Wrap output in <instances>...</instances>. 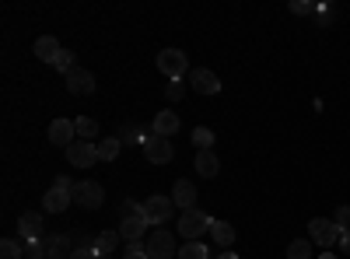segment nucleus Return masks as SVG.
<instances>
[{"label":"nucleus","mask_w":350,"mask_h":259,"mask_svg":"<svg viewBox=\"0 0 350 259\" xmlns=\"http://www.w3.org/2000/svg\"><path fill=\"white\" fill-rule=\"evenodd\" d=\"M308 238H312L315 245H323V249H333V245L343 238V232L336 228L333 217H312V221H308Z\"/></svg>","instance_id":"1"},{"label":"nucleus","mask_w":350,"mask_h":259,"mask_svg":"<svg viewBox=\"0 0 350 259\" xmlns=\"http://www.w3.org/2000/svg\"><path fill=\"white\" fill-rule=\"evenodd\" d=\"M211 224H214L211 214H203V210H183V217H179V235H183L186 242H200L203 232H211Z\"/></svg>","instance_id":"2"},{"label":"nucleus","mask_w":350,"mask_h":259,"mask_svg":"<svg viewBox=\"0 0 350 259\" xmlns=\"http://www.w3.org/2000/svg\"><path fill=\"white\" fill-rule=\"evenodd\" d=\"M158 70L168 77V81H183L186 70H189V60L183 49H161L158 53Z\"/></svg>","instance_id":"3"},{"label":"nucleus","mask_w":350,"mask_h":259,"mask_svg":"<svg viewBox=\"0 0 350 259\" xmlns=\"http://www.w3.org/2000/svg\"><path fill=\"white\" fill-rule=\"evenodd\" d=\"M144 249H148L151 259H175V256H179L172 232H165V228H158V232H151L148 238H144Z\"/></svg>","instance_id":"4"},{"label":"nucleus","mask_w":350,"mask_h":259,"mask_svg":"<svg viewBox=\"0 0 350 259\" xmlns=\"http://www.w3.org/2000/svg\"><path fill=\"white\" fill-rule=\"evenodd\" d=\"M172 214H175L172 196H148L144 200V221L148 224H165Z\"/></svg>","instance_id":"5"},{"label":"nucleus","mask_w":350,"mask_h":259,"mask_svg":"<svg viewBox=\"0 0 350 259\" xmlns=\"http://www.w3.org/2000/svg\"><path fill=\"white\" fill-rule=\"evenodd\" d=\"M67 161H70L74 168H92V165L98 161V144H92V140H74L70 148H67Z\"/></svg>","instance_id":"6"},{"label":"nucleus","mask_w":350,"mask_h":259,"mask_svg":"<svg viewBox=\"0 0 350 259\" xmlns=\"http://www.w3.org/2000/svg\"><path fill=\"white\" fill-rule=\"evenodd\" d=\"M74 200H77V207H84V210H98L105 204V189L95 179H88V182H77Z\"/></svg>","instance_id":"7"},{"label":"nucleus","mask_w":350,"mask_h":259,"mask_svg":"<svg viewBox=\"0 0 350 259\" xmlns=\"http://www.w3.org/2000/svg\"><path fill=\"white\" fill-rule=\"evenodd\" d=\"M189 88L200 92V95H217V92H221V81H217L214 70L196 67V70H189Z\"/></svg>","instance_id":"8"},{"label":"nucleus","mask_w":350,"mask_h":259,"mask_svg":"<svg viewBox=\"0 0 350 259\" xmlns=\"http://www.w3.org/2000/svg\"><path fill=\"white\" fill-rule=\"evenodd\" d=\"M172 154H175V151H172V140H168V137H158V133H154L148 144H144V158H148L151 165H168Z\"/></svg>","instance_id":"9"},{"label":"nucleus","mask_w":350,"mask_h":259,"mask_svg":"<svg viewBox=\"0 0 350 259\" xmlns=\"http://www.w3.org/2000/svg\"><path fill=\"white\" fill-rule=\"evenodd\" d=\"M18 238H21V242L42 238V214H39V210H25V214L18 217Z\"/></svg>","instance_id":"10"},{"label":"nucleus","mask_w":350,"mask_h":259,"mask_svg":"<svg viewBox=\"0 0 350 259\" xmlns=\"http://www.w3.org/2000/svg\"><path fill=\"white\" fill-rule=\"evenodd\" d=\"M67 88H70V95H92L95 92V74L84 70V67H74L67 74Z\"/></svg>","instance_id":"11"},{"label":"nucleus","mask_w":350,"mask_h":259,"mask_svg":"<svg viewBox=\"0 0 350 259\" xmlns=\"http://www.w3.org/2000/svg\"><path fill=\"white\" fill-rule=\"evenodd\" d=\"M74 137H77L74 120H53L49 123V144H56V148H70Z\"/></svg>","instance_id":"12"},{"label":"nucleus","mask_w":350,"mask_h":259,"mask_svg":"<svg viewBox=\"0 0 350 259\" xmlns=\"http://www.w3.org/2000/svg\"><path fill=\"white\" fill-rule=\"evenodd\" d=\"M172 204L183 207V210H196V186L189 179H179L172 186Z\"/></svg>","instance_id":"13"},{"label":"nucleus","mask_w":350,"mask_h":259,"mask_svg":"<svg viewBox=\"0 0 350 259\" xmlns=\"http://www.w3.org/2000/svg\"><path fill=\"white\" fill-rule=\"evenodd\" d=\"M116 232H120V238L123 242H144V235H148V221L144 217H126V221H120V228H116Z\"/></svg>","instance_id":"14"},{"label":"nucleus","mask_w":350,"mask_h":259,"mask_svg":"<svg viewBox=\"0 0 350 259\" xmlns=\"http://www.w3.org/2000/svg\"><path fill=\"white\" fill-rule=\"evenodd\" d=\"M70 204H74V196H70V193H64V189H56V186L42 196V207H46L49 214H64Z\"/></svg>","instance_id":"15"},{"label":"nucleus","mask_w":350,"mask_h":259,"mask_svg":"<svg viewBox=\"0 0 350 259\" xmlns=\"http://www.w3.org/2000/svg\"><path fill=\"white\" fill-rule=\"evenodd\" d=\"M151 126H154V133H158V137H175V133L183 130V120L175 116V112H158Z\"/></svg>","instance_id":"16"},{"label":"nucleus","mask_w":350,"mask_h":259,"mask_svg":"<svg viewBox=\"0 0 350 259\" xmlns=\"http://www.w3.org/2000/svg\"><path fill=\"white\" fill-rule=\"evenodd\" d=\"M32 49H36V56H39V60H46V64H56V56H60V49H64V46L56 42V36H39Z\"/></svg>","instance_id":"17"},{"label":"nucleus","mask_w":350,"mask_h":259,"mask_svg":"<svg viewBox=\"0 0 350 259\" xmlns=\"http://www.w3.org/2000/svg\"><path fill=\"white\" fill-rule=\"evenodd\" d=\"M193 168L200 172L203 179H214L217 172H221V161H217V154H214V151H196V161H193Z\"/></svg>","instance_id":"18"},{"label":"nucleus","mask_w":350,"mask_h":259,"mask_svg":"<svg viewBox=\"0 0 350 259\" xmlns=\"http://www.w3.org/2000/svg\"><path fill=\"white\" fill-rule=\"evenodd\" d=\"M211 238H214V245L228 249V245H235V228H231L228 221H214L211 224Z\"/></svg>","instance_id":"19"},{"label":"nucleus","mask_w":350,"mask_h":259,"mask_svg":"<svg viewBox=\"0 0 350 259\" xmlns=\"http://www.w3.org/2000/svg\"><path fill=\"white\" fill-rule=\"evenodd\" d=\"M92 245H95V252H98L102 259H109V256L116 252V245H120V232H102V235L92 238Z\"/></svg>","instance_id":"20"},{"label":"nucleus","mask_w":350,"mask_h":259,"mask_svg":"<svg viewBox=\"0 0 350 259\" xmlns=\"http://www.w3.org/2000/svg\"><path fill=\"white\" fill-rule=\"evenodd\" d=\"M46 245H49V259H70V256H74V249H70V238H67V235H49V238H46Z\"/></svg>","instance_id":"21"},{"label":"nucleus","mask_w":350,"mask_h":259,"mask_svg":"<svg viewBox=\"0 0 350 259\" xmlns=\"http://www.w3.org/2000/svg\"><path fill=\"white\" fill-rule=\"evenodd\" d=\"M120 148H123V140H120V137H105V140H98V161H112L116 154H120Z\"/></svg>","instance_id":"22"},{"label":"nucleus","mask_w":350,"mask_h":259,"mask_svg":"<svg viewBox=\"0 0 350 259\" xmlns=\"http://www.w3.org/2000/svg\"><path fill=\"white\" fill-rule=\"evenodd\" d=\"M312 238H295L287 245V259H312Z\"/></svg>","instance_id":"23"},{"label":"nucleus","mask_w":350,"mask_h":259,"mask_svg":"<svg viewBox=\"0 0 350 259\" xmlns=\"http://www.w3.org/2000/svg\"><path fill=\"white\" fill-rule=\"evenodd\" d=\"M179 259H211V249L203 245V242H186L179 249Z\"/></svg>","instance_id":"24"},{"label":"nucleus","mask_w":350,"mask_h":259,"mask_svg":"<svg viewBox=\"0 0 350 259\" xmlns=\"http://www.w3.org/2000/svg\"><path fill=\"white\" fill-rule=\"evenodd\" d=\"M74 130H77V137H84V140L98 137V123H95L92 116H81V120H74Z\"/></svg>","instance_id":"25"},{"label":"nucleus","mask_w":350,"mask_h":259,"mask_svg":"<svg viewBox=\"0 0 350 259\" xmlns=\"http://www.w3.org/2000/svg\"><path fill=\"white\" fill-rule=\"evenodd\" d=\"M21 256H25V242H14V238L0 242V259H21Z\"/></svg>","instance_id":"26"},{"label":"nucleus","mask_w":350,"mask_h":259,"mask_svg":"<svg viewBox=\"0 0 350 259\" xmlns=\"http://www.w3.org/2000/svg\"><path fill=\"white\" fill-rule=\"evenodd\" d=\"M193 144H196L200 151H214V133H211L207 126H196V130H193Z\"/></svg>","instance_id":"27"},{"label":"nucleus","mask_w":350,"mask_h":259,"mask_svg":"<svg viewBox=\"0 0 350 259\" xmlns=\"http://www.w3.org/2000/svg\"><path fill=\"white\" fill-rule=\"evenodd\" d=\"M46 256H49V245H46V238L25 242V259H46Z\"/></svg>","instance_id":"28"},{"label":"nucleus","mask_w":350,"mask_h":259,"mask_svg":"<svg viewBox=\"0 0 350 259\" xmlns=\"http://www.w3.org/2000/svg\"><path fill=\"white\" fill-rule=\"evenodd\" d=\"M53 67L67 77V74L74 70V53H70V49H60V56H56V64H53Z\"/></svg>","instance_id":"29"},{"label":"nucleus","mask_w":350,"mask_h":259,"mask_svg":"<svg viewBox=\"0 0 350 259\" xmlns=\"http://www.w3.org/2000/svg\"><path fill=\"white\" fill-rule=\"evenodd\" d=\"M120 217H144V204H133V200H123L120 204Z\"/></svg>","instance_id":"30"},{"label":"nucleus","mask_w":350,"mask_h":259,"mask_svg":"<svg viewBox=\"0 0 350 259\" xmlns=\"http://www.w3.org/2000/svg\"><path fill=\"white\" fill-rule=\"evenodd\" d=\"M70 259H102L98 252H95V245L92 242H77V249H74V256Z\"/></svg>","instance_id":"31"},{"label":"nucleus","mask_w":350,"mask_h":259,"mask_svg":"<svg viewBox=\"0 0 350 259\" xmlns=\"http://www.w3.org/2000/svg\"><path fill=\"white\" fill-rule=\"evenodd\" d=\"M183 95H186L183 81H168V88H165V98H168V102H179Z\"/></svg>","instance_id":"32"},{"label":"nucleus","mask_w":350,"mask_h":259,"mask_svg":"<svg viewBox=\"0 0 350 259\" xmlns=\"http://www.w3.org/2000/svg\"><path fill=\"white\" fill-rule=\"evenodd\" d=\"M333 221H336V228H340V232H350V207H336Z\"/></svg>","instance_id":"33"},{"label":"nucleus","mask_w":350,"mask_h":259,"mask_svg":"<svg viewBox=\"0 0 350 259\" xmlns=\"http://www.w3.org/2000/svg\"><path fill=\"white\" fill-rule=\"evenodd\" d=\"M123 259H151V256H148V249H144V242H133V245H126Z\"/></svg>","instance_id":"34"},{"label":"nucleus","mask_w":350,"mask_h":259,"mask_svg":"<svg viewBox=\"0 0 350 259\" xmlns=\"http://www.w3.org/2000/svg\"><path fill=\"white\" fill-rule=\"evenodd\" d=\"M53 186H56V189H64V193H70V196L77 193V182H74L70 176H56V179H53Z\"/></svg>","instance_id":"35"},{"label":"nucleus","mask_w":350,"mask_h":259,"mask_svg":"<svg viewBox=\"0 0 350 259\" xmlns=\"http://www.w3.org/2000/svg\"><path fill=\"white\" fill-rule=\"evenodd\" d=\"M291 11H295V14H305V11H312V8L305 4V0H291Z\"/></svg>","instance_id":"36"},{"label":"nucleus","mask_w":350,"mask_h":259,"mask_svg":"<svg viewBox=\"0 0 350 259\" xmlns=\"http://www.w3.org/2000/svg\"><path fill=\"white\" fill-rule=\"evenodd\" d=\"M340 249L350 256V232H343V238H340Z\"/></svg>","instance_id":"37"},{"label":"nucleus","mask_w":350,"mask_h":259,"mask_svg":"<svg viewBox=\"0 0 350 259\" xmlns=\"http://www.w3.org/2000/svg\"><path fill=\"white\" fill-rule=\"evenodd\" d=\"M217 259H239V256H235V252H221Z\"/></svg>","instance_id":"38"},{"label":"nucleus","mask_w":350,"mask_h":259,"mask_svg":"<svg viewBox=\"0 0 350 259\" xmlns=\"http://www.w3.org/2000/svg\"><path fill=\"white\" fill-rule=\"evenodd\" d=\"M319 259H336V252H329V249H326V252H323V256H319Z\"/></svg>","instance_id":"39"},{"label":"nucleus","mask_w":350,"mask_h":259,"mask_svg":"<svg viewBox=\"0 0 350 259\" xmlns=\"http://www.w3.org/2000/svg\"><path fill=\"white\" fill-rule=\"evenodd\" d=\"M109 259H112V256H109Z\"/></svg>","instance_id":"40"}]
</instances>
